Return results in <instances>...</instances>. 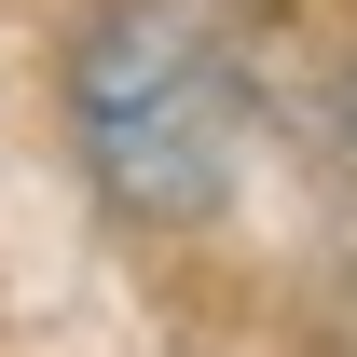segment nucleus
I'll return each instance as SVG.
<instances>
[{"mask_svg":"<svg viewBox=\"0 0 357 357\" xmlns=\"http://www.w3.org/2000/svg\"><path fill=\"white\" fill-rule=\"evenodd\" d=\"M344 165H357V83H344Z\"/></svg>","mask_w":357,"mask_h":357,"instance_id":"2","label":"nucleus"},{"mask_svg":"<svg viewBox=\"0 0 357 357\" xmlns=\"http://www.w3.org/2000/svg\"><path fill=\"white\" fill-rule=\"evenodd\" d=\"M69 151L124 220H220L248 165V69L192 0H96L69 42Z\"/></svg>","mask_w":357,"mask_h":357,"instance_id":"1","label":"nucleus"}]
</instances>
